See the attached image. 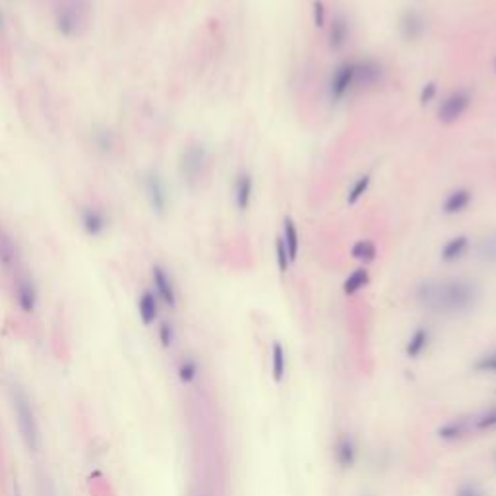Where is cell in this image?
Here are the masks:
<instances>
[{"label":"cell","mask_w":496,"mask_h":496,"mask_svg":"<svg viewBox=\"0 0 496 496\" xmlns=\"http://www.w3.org/2000/svg\"><path fill=\"white\" fill-rule=\"evenodd\" d=\"M455 496H485L483 493H481L479 488L475 487V485H471V483H465V485H462V487L458 488V493H455Z\"/></svg>","instance_id":"obj_35"},{"label":"cell","mask_w":496,"mask_h":496,"mask_svg":"<svg viewBox=\"0 0 496 496\" xmlns=\"http://www.w3.org/2000/svg\"><path fill=\"white\" fill-rule=\"evenodd\" d=\"M312 22L318 29H322L326 26V6L322 0H314L312 2Z\"/></svg>","instance_id":"obj_32"},{"label":"cell","mask_w":496,"mask_h":496,"mask_svg":"<svg viewBox=\"0 0 496 496\" xmlns=\"http://www.w3.org/2000/svg\"><path fill=\"white\" fill-rule=\"evenodd\" d=\"M368 187H370V175H363V177H359V179L355 180L353 189L349 190V194H347V204L349 205L357 204L360 198L367 194Z\"/></svg>","instance_id":"obj_26"},{"label":"cell","mask_w":496,"mask_h":496,"mask_svg":"<svg viewBox=\"0 0 496 496\" xmlns=\"http://www.w3.org/2000/svg\"><path fill=\"white\" fill-rule=\"evenodd\" d=\"M368 282H370L368 270L367 268H359V270H355V272L343 282V293H345V295H355V293L360 291L363 287H367Z\"/></svg>","instance_id":"obj_23"},{"label":"cell","mask_w":496,"mask_h":496,"mask_svg":"<svg viewBox=\"0 0 496 496\" xmlns=\"http://www.w3.org/2000/svg\"><path fill=\"white\" fill-rule=\"evenodd\" d=\"M355 86H357V62L347 60V62L340 64L330 78V97H332V101H342Z\"/></svg>","instance_id":"obj_3"},{"label":"cell","mask_w":496,"mask_h":496,"mask_svg":"<svg viewBox=\"0 0 496 496\" xmlns=\"http://www.w3.org/2000/svg\"><path fill=\"white\" fill-rule=\"evenodd\" d=\"M471 105V94L467 89H455L448 95L442 103L438 105V120L444 124H452L455 120H460L465 115V111L469 109Z\"/></svg>","instance_id":"obj_4"},{"label":"cell","mask_w":496,"mask_h":496,"mask_svg":"<svg viewBox=\"0 0 496 496\" xmlns=\"http://www.w3.org/2000/svg\"><path fill=\"white\" fill-rule=\"evenodd\" d=\"M467 430H469V421L453 419L444 423L442 427H438L437 437L442 438V440H448V442H452V440H460V438L465 437Z\"/></svg>","instance_id":"obj_20"},{"label":"cell","mask_w":496,"mask_h":496,"mask_svg":"<svg viewBox=\"0 0 496 496\" xmlns=\"http://www.w3.org/2000/svg\"><path fill=\"white\" fill-rule=\"evenodd\" d=\"M479 258L488 264H496V237H485L477 247Z\"/></svg>","instance_id":"obj_27"},{"label":"cell","mask_w":496,"mask_h":496,"mask_svg":"<svg viewBox=\"0 0 496 496\" xmlns=\"http://www.w3.org/2000/svg\"><path fill=\"white\" fill-rule=\"evenodd\" d=\"M12 397H14V409H16L17 427H20L22 438H24V442L29 450L37 452V448H39V428H37V421H35L34 407L27 400V395L20 388L12 392Z\"/></svg>","instance_id":"obj_2"},{"label":"cell","mask_w":496,"mask_h":496,"mask_svg":"<svg viewBox=\"0 0 496 496\" xmlns=\"http://www.w3.org/2000/svg\"><path fill=\"white\" fill-rule=\"evenodd\" d=\"M285 372H287V355H285L282 343L275 342L272 345V377L277 384L283 382Z\"/></svg>","instance_id":"obj_21"},{"label":"cell","mask_w":496,"mask_h":496,"mask_svg":"<svg viewBox=\"0 0 496 496\" xmlns=\"http://www.w3.org/2000/svg\"><path fill=\"white\" fill-rule=\"evenodd\" d=\"M283 242H285V247H287V252H289V260L293 262H297V258H299V248H300V242H299V231H297V225H295V221H293L291 217H285L283 219Z\"/></svg>","instance_id":"obj_18"},{"label":"cell","mask_w":496,"mask_h":496,"mask_svg":"<svg viewBox=\"0 0 496 496\" xmlns=\"http://www.w3.org/2000/svg\"><path fill=\"white\" fill-rule=\"evenodd\" d=\"M173 340H175V330L169 322H161L159 326V342L163 347H171Z\"/></svg>","instance_id":"obj_33"},{"label":"cell","mask_w":496,"mask_h":496,"mask_svg":"<svg viewBox=\"0 0 496 496\" xmlns=\"http://www.w3.org/2000/svg\"><path fill=\"white\" fill-rule=\"evenodd\" d=\"M428 342H430V330L425 328V326H421V328H417V330L411 334L409 342L405 345V355H407L409 359H417L421 353L427 349Z\"/></svg>","instance_id":"obj_19"},{"label":"cell","mask_w":496,"mask_h":496,"mask_svg":"<svg viewBox=\"0 0 496 496\" xmlns=\"http://www.w3.org/2000/svg\"><path fill=\"white\" fill-rule=\"evenodd\" d=\"M495 70H496V59H495Z\"/></svg>","instance_id":"obj_37"},{"label":"cell","mask_w":496,"mask_h":496,"mask_svg":"<svg viewBox=\"0 0 496 496\" xmlns=\"http://www.w3.org/2000/svg\"><path fill=\"white\" fill-rule=\"evenodd\" d=\"M198 377V363L194 359L182 360V365L179 367V378L184 384H190L194 378Z\"/></svg>","instance_id":"obj_29"},{"label":"cell","mask_w":496,"mask_h":496,"mask_svg":"<svg viewBox=\"0 0 496 496\" xmlns=\"http://www.w3.org/2000/svg\"><path fill=\"white\" fill-rule=\"evenodd\" d=\"M427 27L428 24L425 16L415 8L405 10L400 16V22H397V31L403 37V41H407V43L419 41L421 37L425 35V31H427Z\"/></svg>","instance_id":"obj_7"},{"label":"cell","mask_w":496,"mask_h":496,"mask_svg":"<svg viewBox=\"0 0 496 496\" xmlns=\"http://www.w3.org/2000/svg\"><path fill=\"white\" fill-rule=\"evenodd\" d=\"M275 260H277L279 274H287V272H289V265H291V260H289V252H287V247H285L282 237L275 239Z\"/></svg>","instance_id":"obj_28"},{"label":"cell","mask_w":496,"mask_h":496,"mask_svg":"<svg viewBox=\"0 0 496 496\" xmlns=\"http://www.w3.org/2000/svg\"><path fill=\"white\" fill-rule=\"evenodd\" d=\"M483 297L477 282L467 277L425 279L415 289V299L421 308L442 316H463L475 310Z\"/></svg>","instance_id":"obj_1"},{"label":"cell","mask_w":496,"mask_h":496,"mask_svg":"<svg viewBox=\"0 0 496 496\" xmlns=\"http://www.w3.org/2000/svg\"><path fill=\"white\" fill-rule=\"evenodd\" d=\"M205 165H207V149L202 144H192L180 157V173L187 182H196L204 175Z\"/></svg>","instance_id":"obj_5"},{"label":"cell","mask_w":496,"mask_h":496,"mask_svg":"<svg viewBox=\"0 0 496 496\" xmlns=\"http://www.w3.org/2000/svg\"><path fill=\"white\" fill-rule=\"evenodd\" d=\"M335 460L342 469H351L357 462V444L349 435H343L335 446Z\"/></svg>","instance_id":"obj_14"},{"label":"cell","mask_w":496,"mask_h":496,"mask_svg":"<svg viewBox=\"0 0 496 496\" xmlns=\"http://www.w3.org/2000/svg\"><path fill=\"white\" fill-rule=\"evenodd\" d=\"M384 76V70L378 64L377 60L365 59L357 60V86L372 87Z\"/></svg>","instance_id":"obj_11"},{"label":"cell","mask_w":496,"mask_h":496,"mask_svg":"<svg viewBox=\"0 0 496 496\" xmlns=\"http://www.w3.org/2000/svg\"><path fill=\"white\" fill-rule=\"evenodd\" d=\"M495 463H496V455H495Z\"/></svg>","instance_id":"obj_38"},{"label":"cell","mask_w":496,"mask_h":496,"mask_svg":"<svg viewBox=\"0 0 496 496\" xmlns=\"http://www.w3.org/2000/svg\"><path fill=\"white\" fill-rule=\"evenodd\" d=\"M80 221H82V227L89 237H101L109 227L107 214L99 207H84L82 215H80Z\"/></svg>","instance_id":"obj_10"},{"label":"cell","mask_w":496,"mask_h":496,"mask_svg":"<svg viewBox=\"0 0 496 496\" xmlns=\"http://www.w3.org/2000/svg\"><path fill=\"white\" fill-rule=\"evenodd\" d=\"M252 192H254V180L250 173H240L235 182V204L240 212H247L248 205L252 202Z\"/></svg>","instance_id":"obj_13"},{"label":"cell","mask_w":496,"mask_h":496,"mask_svg":"<svg viewBox=\"0 0 496 496\" xmlns=\"http://www.w3.org/2000/svg\"><path fill=\"white\" fill-rule=\"evenodd\" d=\"M2 24H4V16H2V12H0V27H2Z\"/></svg>","instance_id":"obj_36"},{"label":"cell","mask_w":496,"mask_h":496,"mask_svg":"<svg viewBox=\"0 0 496 496\" xmlns=\"http://www.w3.org/2000/svg\"><path fill=\"white\" fill-rule=\"evenodd\" d=\"M138 312L146 326H152L159 316V299L152 291H144L138 299Z\"/></svg>","instance_id":"obj_16"},{"label":"cell","mask_w":496,"mask_h":496,"mask_svg":"<svg viewBox=\"0 0 496 496\" xmlns=\"http://www.w3.org/2000/svg\"><path fill=\"white\" fill-rule=\"evenodd\" d=\"M152 279H154L157 299H161L167 307H177V289H175V283H173L171 275L167 274V270L163 265H154Z\"/></svg>","instance_id":"obj_8"},{"label":"cell","mask_w":496,"mask_h":496,"mask_svg":"<svg viewBox=\"0 0 496 496\" xmlns=\"http://www.w3.org/2000/svg\"><path fill=\"white\" fill-rule=\"evenodd\" d=\"M437 84H435V82H427V84L423 86V89H421V105H428V103L437 97Z\"/></svg>","instance_id":"obj_34"},{"label":"cell","mask_w":496,"mask_h":496,"mask_svg":"<svg viewBox=\"0 0 496 496\" xmlns=\"http://www.w3.org/2000/svg\"><path fill=\"white\" fill-rule=\"evenodd\" d=\"M351 26L347 16L343 12H337L328 29V45L332 51H342L345 45L349 43Z\"/></svg>","instance_id":"obj_9"},{"label":"cell","mask_w":496,"mask_h":496,"mask_svg":"<svg viewBox=\"0 0 496 496\" xmlns=\"http://www.w3.org/2000/svg\"><path fill=\"white\" fill-rule=\"evenodd\" d=\"M16 262V248H14V242L10 240L8 235L0 233V264L10 265Z\"/></svg>","instance_id":"obj_25"},{"label":"cell","mask_w":496,"mask_h":496,"mask_svg":"<svg viewBox=\"0 0 496 496\" xmlns=\"http://www.w3.org/2000/svg\"><path fill=\"white\" fill-rule=\"evenodd\" d=\"M473 200V192L467 189H458L452 190L448 196H446L444 204H442V212L446 215H458L462 214L463 210L471 204Z\"/></svg>","instance_id":"obj_15"},{"label":"cell","mask_w":496,"mask_h":496,"mask_svg":"<svg viewBox=\"0 0 496 496\" xmlns=\"http://www.w3.org/2000/svg\"><path fill=\"white\" fill-rule=\"evenodd\" d=\"M57 29L64 37H72L78 29V16L72 8H60L57 12Z\"/></svg>","instance_id":"obj_22"},{"label":"cell","mask_w":496,"mask_h":496,"mask_svg":"<svg viewBox=\"0 0 496 496\" xmlns=\"http://www.w3.org/2000/svg\"><path fill=\"white\" fill-rule=\"evenodd\" d=\"M144 190H146L147 202L152 205L154 214L165 215L167 207H169V194H167V187L165 180L161 179V175L155 171H149L144 179Z\"/></svg>","instance_id":"obj_6"},{"label":"cell","mask_w":496,"mask_h":496,"mask_svg":"<svg viewBox=\"0 0 496 496\" xmlns=\"http://www.w3.org/2000/svg\"><path fill=\"white\" fill-rule=\"evenodd\" d=\"M473 370L475 372H496V353L490 355H483L481 359L473 363Z\"/></svg>","instance_id":"obj_31"},{"label":"cell","mask_w":496,"mask_h":496,"mask_svg":"<svg viewBox=\"0 0 496 496\" xmlns=\"http://www.w3.org/2000/svg\"><path fill=\"white\" fill-rule=\"evenodd\" d=\"M467 248H469V237H465V235L453 237V239L448 240L444 247H442V250H440V258H442V262L452 264V262L462 260L463 254L467 252Z\"/></svg>","instance_id":"obj_17"},{"label":"cell","mask_w":496,"mask_h":496,"mask_svg":"<svg viewBox=\"0 0 496 496\" xmlns=\"http://www.w3.org/2000/svg\"><path fill=\"white\" fill-rule=\"evenodd\" d=\"M475 427L479 430H490L496 427V405L495 407H488L485 413H481L477 421H475Z\"/></svg>","instance_id":"obj_30"},{"label":"cell","mask_w":496,"mask_h":496,"mask_svg":"<svg viewBox=\"0 0 496 496\" xmlns=\"http://www.w3.org/2000/svg\"><path fill=\"white\" fill-rule=\"evenodd\" d=\"M377 245H374L372 240H357V242L353 245V248H351V256L355 258V260H359V262H365V264L374 262V260H377Z\"/></svg>","instance_id":"obj_24"},{"label":"cell","mask_w":496,"mask_h":496,"mask_svg":"<svg viewBox=\"0 0 496 496\" xmlns=\"http://www.w3.org/2000/svg\"><path fill=\"white\" fill-rule=\"evenodd\" d=\"M16 299L24 312H34L37 307V289L29 277H20L16 282Z\"/></svg>","instance_id":"obj_12"}]
</instances>
